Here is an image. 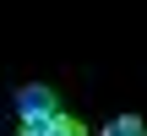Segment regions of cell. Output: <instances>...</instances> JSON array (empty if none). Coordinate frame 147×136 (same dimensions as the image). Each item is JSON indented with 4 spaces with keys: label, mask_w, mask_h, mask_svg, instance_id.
I'll return each instance as SVG.
<instances>
[{
    "label": "cell",
    "mask_w": 147,
    "mask_h": 136,
    "mask_svg": "<svg viewBox=\"0 0 147 136\" xmlns=\"http://www.w3.org/2000/svg\"><path fill=\"white\" fill-rule=\"evenodd\" d=\"M16 114H22V120H55V114H60V98H55V87H44V82L22 87V93H16Z\"/></svg>",
    "instance_id": "6da1fadb"
},
{
    "label": "cell",
    "mask_w": 147,
    "mask_h": 136,
    "mask_svg": "<svg viewBox=\"0 0 147 136\" xmlns=\"http://www.w3.org/2000/svg\"><path fill=\"white\" fill-rule=\"evenodd\" d=\"M44 136H82V125H76V120H71L65 109H60V114L49 120V131H44Z\"/></svg>",
    "instance_id": "3957f363"
},
{
    "label": "cell",
    "mask_w": 147,
    "mask_h": 136,
    "mask_svg": "<svg viewBox=\"0 0 147 136\" xmlns=\"http://www.w3.org/2000/svg\"><path fill=\"white\" fill-rule=\"evenodd\" d=\"M104 136H147V125L136 120V114H120V120H109V125H104Z\"/></svg>",
    "instance_id": "7a4b0ae2"
}]
</instances>
